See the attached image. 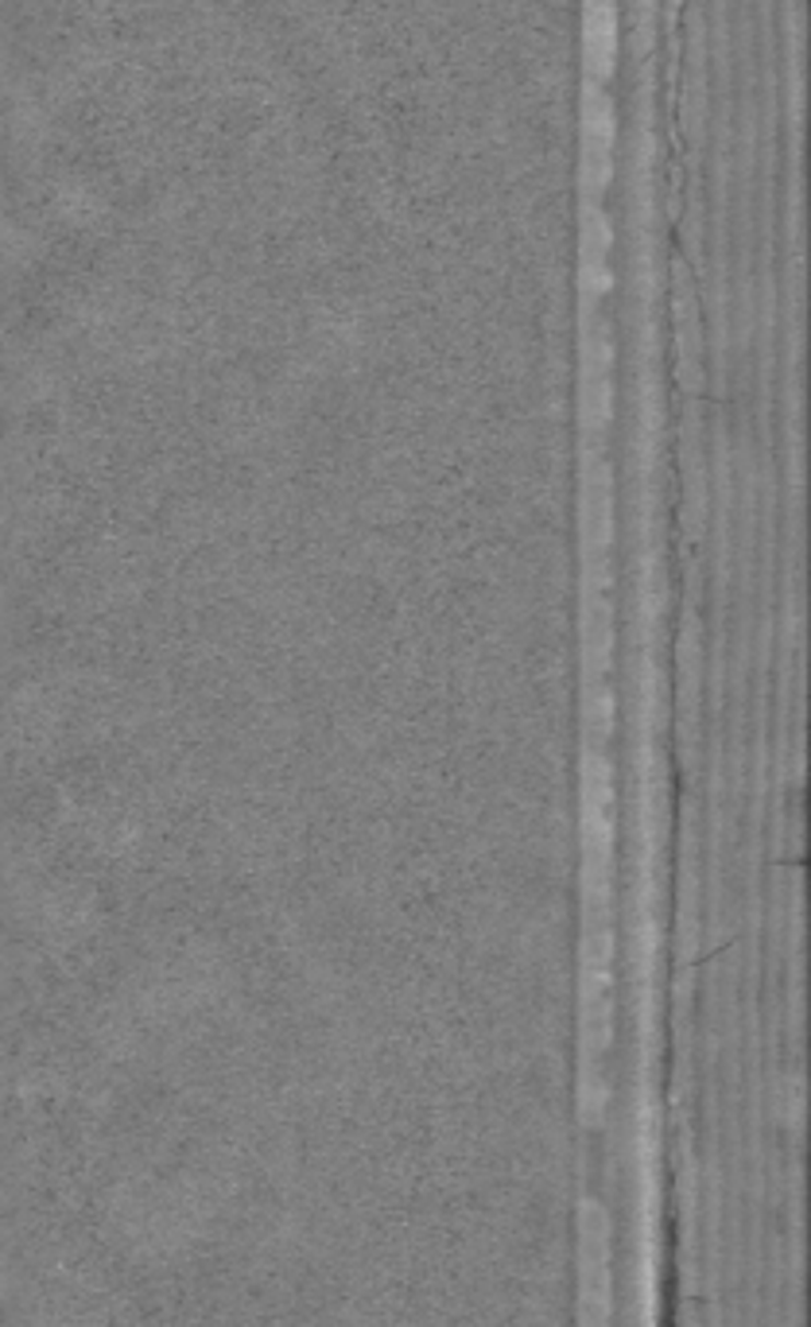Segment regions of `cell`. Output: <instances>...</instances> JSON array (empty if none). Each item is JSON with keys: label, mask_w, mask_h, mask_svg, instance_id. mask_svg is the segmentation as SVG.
<instances>
[{"label": "cell", "mask_w": 811, "mask_h": 1327, "mask_svg": "<svg viewBox=\"0 0 811 1327\" xmlns=\"http://www.w3.org/2000/svg\"><path fill=\"white\" fill-rule=\"evenodd\" d=\"M587 4H614V0H587Z\"/></svg>", "instance_id": "5b68a950"}, {"label": "cell", "mask_w": 811, "mask_h": 1327, "mask_svg": "<svg viewBox=\"0 0 811 1327\" xmlns=\"http://www.w3.org/2000/svg\"><path fill=\"white\" fill-rule=\"evenodd\" d=\"M582 117H587V145L598 148V152H614L617 113L602 85H594V82L587 85V94H582Z\"/></svg>", "instance_id": "7a4b0ae2"}, {"label": "cell", "mask_w": 811, "mask_h": 1327, "mask_svg": "<svg viewBox=\"0 0 811 1327\" xmlns=\"http://www.w3.org/2000/svg\"><path fill=\"white\" fill-rule=\"evenodd\" d=\"M587 70L590 82L602 85L614 78L617 70V4H587Z\"/></svg>", "instance_id": "6da1fadb"}, {"label": "cell", "mask_w": 811, "mask_h": 1327, "mask_svg": "<svg viewBox=\"0 0 811 1327\" xmlns=\"http://www.w3.org/2000/svg\"><path fill=\"white\" fill-rule=\"evenodd\" d=\"M610 241H614L610 218L602 210H590L587 214V256H606Z\"/></svg>", "instance_id": "277c9868"}, {"label": "cell", "mask_w": 811, "mask_h": 1327, "mask_svg": "<svg viewBox=\"0 0 811 1327\" xmlns=\"http://www.w3.org/2000/svg\"><path fill=\"white\" fill-rule=\"evenodd\" d=\"M582 175H587V191L590 195H602V191L610 187V175H614V160H610V152H598V148H587V163H582Z\"/></svg>", "instance_id": "3957f363"}]
</instances>
